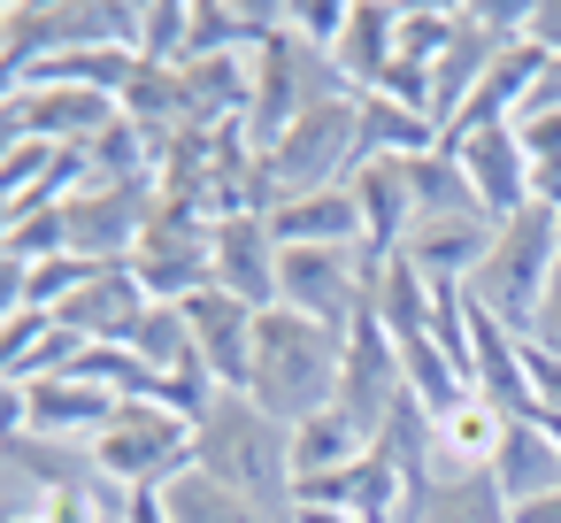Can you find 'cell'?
<instances>
[{"mask_svg":"<svg viewBox=\"0 0 561 523\" xmlns=\"http://www.w3.org/2000/svg\"><path fill=\"white\" fill-rule=\"evenodd\" d=\"M178 308H185L193 354H201V369L216 377V393H247V377H254V316H262V308L231 300L224 285H201V293L178 300Z\"/></svg>","mask_w":561,"mask_h":523,"instance_id":"10","label":"cell"},{"mask_svg":"<svg viewBox=\"0 0 561 523\" xmlns=\"http://www.w3.org/2000/svg\"><path fill=\"white\" fill-rule=\"evenodd\" d=\"M131 277L147 300H193L201 285H216V216L193 208V201H162L154 193V216L131 247Z\"/></svg>","mask_w":561,"mask_h":523,"instance_id":"7","label":"cell"},{"mask_svg":"<svg viewBox=\"0 0 561 523\" xmlns=\"http://www.w3.org/2000/svg\"><path fill=\"white\" fill-rule=\"evenodd\" d=\"M392 62H400V9H392V0H354L331 70L346 78V93H377Z\"/></svg>","mask_w":561,"mask_h":523,"instance_id":"22","label":"cell"},{"mask_svg":"<svg viewBox=\"0 0 561 523\" xmlns=\"http://www.w3.org/2000/svg\"><path fill=\"white\" fill-rule=\"evenodd\" d=\"M377 262H362V247H285L277 254V308L323 323V331H354L369 308Z\"/></svg>","mask_w":561,"mask_h":523,"instance_id":"8","label":"cell"},{"mask_svg":"<svg viewBox=\"0 0 561 523\" xmlns=\"http://www.w3.org/2000/svg\"><path fill=\"white\" fill-rule=\"evenodd\" d=\"M385 339H392V354L400 346H415V339H431V316H438V300H431V285L408 270V262H385L377 270V285H369V308H362Z\"/></svg>","mask_w":561,"mask_h":523,"instance_id":"26","label":"cell"},{"mask_svg":"<svg viewBox=\"0 0 561 523\" xmlns=\"http://www.w3.org/2000/svg\"><path fill=\"white\" fill-rule=\"evenodd\" d=\"M492 485L507 492V508L561 492V446H553L530 416H507V439H500V454H492Z\"/></svg>","mask_w":561,"mask_h":523,"instance_id":"23","label":"cell"},{"mask_svg":"<svg viewBox=\"0 0 561 523\" xmlns=\"http://www.w3.org/2000/svg\"><path fill=\"white\" fill-rule=\"evenodd\" d=\"M408 193H415V216H484L469 170H461L446 147H431V155L408 162Z\"/></svg>","mask_w":561,"mask_h":523,"instance_id":"29","label":"cell"},{"mask_svg":"<svg viewBox=\"0 0 561 523\" xmlns=\"http://www.w3.org/2000/svg\"><path fill=\"white\" fill-rule=\"evenodd\" d=\"M346 193H354V208H362V262H377V270H385V262L408 247V231H415L408 162H392V155H369V162H354Z\"/></svg>","mask_w":561,"mask_h":523,"instance_id":"13","label":"cell"},{"mask_svg":"<svg viewBox=\"0 0 561 523\" xmlns=\"http://www.w3.org/2000/svg\"><path fill=\"white\" fill-rule=\"evenodd\" d=\"M154 216V185H78L62 201V224H70V254L78 262H131L139 231Z\"/></svg>","mask_w":561,"mask_h":523,"instance_id":"9","label":"cell"},{"mask_svg":"<svg viewBox=\"0 0 561 523\" xmlns=\"http://www.w3.org/2000/svg\"><path fill=\"white\" fill-rule=\"evenodd\" d=\"M530 39L546 55H561V0H530Z\"/></svg>","mask_w":561,"mask_h":523,"instance_id":"38","label":"cell"},{"mask_svg":"<svg viewBox=\"0 0 561 523\" xmlns=\"http://www.w3.org/2000/svg\"><path fill=\"white\" fill-rule=\"evenodd\" d=\"M346 16H354V0H293V9H285L293 39H308L316 55H339V39H346Z\"/></svg>","mask_w":561,"mask_h":523,"instance_id":"33","label":"cell"},{"mask_svg":"<svg viewBox=\"0 0 561 523\" xmlns=\"http://www.w3.org/2000/svg\"><path fill=\"white\" fill-rule=\"evenodd\" d=\"M323 101H354L346 93V78L331 70V55H316L308 39H293V24H277L254 55H247V139L254 147H277L308 109H323Z\"/></svg>","mask_w":561,"mask_h":523,"instance_id":"3","label":"cell"},{"mask_svg":"<svg viewBox=\"0 0 561 523\" xmlns=\"http://www.w3.org/2000/svg\"><path fill=\"white\" fill-rule=\"evenodd\" d=\"M139 316H147V293H139L131 262L93 270V277H85V285H78V293L55 308V323H62V331H78L85 346H131Z\"/></svg>","mask_w":561,"mask_h":523,"instance_id":"14","label":"cell"},{"mask_svg":"<svg viewBox=\"0 0 561 523\" xmlns=\"http://www.w3.org/2000/svg\"><path fill=\"white\" fill-rule=\"evenodd\" d=\"M530 346L561 354V262H553V277H546V293H538V323H530Z\"/></svg>","mask_w":561,"mask_h":523,"instance_id":"36","label":"cell"},{"mask_svg":"<svg viewBox=\"0 0 561 523\" xmlns=\"http://www.w3.org/2000/svg\"><path fill=\"white\" fill-rule=\"evenodd\" d=\"M484 247H492V224L484 216H415V231H408V247L392 262H408L438 293V285H469L477 262H484Z\"/></svg>","mask_w":561,"mask_h":523,"instance_id":"17","label":"cell"},{"mask_svg":"<svg viewBox=\"0 0 561 523\" xmlns=\"http://www.w3.org/2000/svg\"><path fill=\"white\" fill-rule=\"evenodd\" d=\"M538 70H546V47L523 32L484 78H477V93L461 101V116L438 132V139H477V132H492V124H515L523 109H530V86H538Z\"/></svg>","mask_w":561,"mask_h":523,"instance_id":"16","label":"cell"},{"mask_svg":"<svg viewBox=\"0 0 561 523\" xmlns=\"http://www.w3.org/2000/svg\"><path fill=\"white\" fill-rule=\"evenodd\" d=\"M553 262H561L553 208H546V201H530L523 216L492 224V247H484V262H477V277H469V300H477V308H492L515 339H530V323H538V293H546Z\"/></svg>","mask_w":561,"mask_h":523,"instance_id":"4","label":"cell"},{"mask_svg":"<svg viewBox=\"0 0 561 523\" xmlns=\"http://www.w3.org/2000/svg\"><path fill=\"white\" fill-rule=\"evenodd\" d=\"M339 369H346V331H323L293 308H262L254 316V377H247V400L270 416V423H308L339 400Z\"/></svg>","mask_w":561,"mask_h":523,"instance_id":"1","label":"cell"},{"mask_svg":"<svg viewBox=\"0 0 561 523\" xmlns=\"http://www.w3.org/2000/svg\"><path fill=\"white\" fill-rule=\"evenodd\" d=\"M515 139H523V162H530V193L546 208H561V116L553 109H523Z\"/></svg>","mask_w":561,"mask_h":523,"instance_id":"30","label":"cell"},{"mask_svg":"<svg viewBox=\"0 0 561 523\" xmlns=\"http://www.w3.org/2000/svg\"><path fill=\"white\" fill-rule=\"evenodd\" d=\"M515 523H561V492H546V500H523V508H515Z\"/></svg>","mask_w":561,"mask_h":523,"instance_id":"42","label":"cell"},{"mask_svg":"<svg viewBox=\"0 0 561 523\" xmlns=\"http://www.w3.org/2000/svg\"><path fill=\"white\" fill-rule=\"evenodd\" d=\"M408 393V369H400V354H392V339L362 316L354 331H346V369H339V408L362 423V439H377V423H385V408Z\"/></svg>","mask_w":561,"mask_h":523,"instance_id":"15","label":"cell"},{"mask_svg":"<svg viewBox=\"0 0 561 523\" xmlns=\"http://www.w3.org/2000/svg\"><path fill=\"white\" fill-rule=\"evenodd\" d=\"M354 116H362V162H369V155L415 162V155L438 147V124L415 116V109H400V101H385V93H354Z\"/></svg>","mask_w":561,"mask_h":523,"instance_id":"27","label":"cell"},{"mask_svg":"<svg viewBox=\"0 0 561 523\" xmlns=\"http://www.w3.org/2000/svg\"><path fill=\"white\" fill-rule=\"evenodd\" d=\"M438 147L469 170L484 224H507V216H523V208L538 201V193H530V162H523L515 124H492V132H477V139H438Z\"/></svg>","mask_w":561,"mask_h":523,"instance_id":"12","label":"cell"},{"mask_svg":"<svg viewBox=\"0 0 561 523\" xmlns=\"http://www.w3.org/2000/svg\"><path fill=\"white\" fill-rule=\"evenodd\" d=\"M400 523H515V508L492 485V469H431L423 485H408Z\"/></svg>","mask_w":561,"mask_h":523,"instance_id":"20","label":"cell"},{"mask_svg":"<svg viewBox=\"0 0 561 523\" xmlns=\"http://www.w3.org/2000/svg\"><path fill=\"white\" fill-rule=\"evenodd\" d=\"M507 439V416L484 400V393H461L446 416H431V446H438V469H492Z\"/></svg>","mask_w":561,"mask_h":523,"instance_id":"25","label":"cell"},{"mask_svg":"<svg viewBox=\"0 0 561 523\" xmlns=\"http://www.w3.org/2000/svg\"><path fill=\"white\" fill-rule=\"evenodd\" d=\"M270 231H277V247H362V208H354L346 185H331V193L277 201Z\"/></svg>","mask_w":561,"mask_h":523,"instance_id":"24","label":"cell"},{"mask_svg":"<svg viewBox=\"0 0 561 523\" xmlns=\"http://www.w3.org/2000/svg\"><path fill=\"white\" fill-rule=\"evenodd\" d=\"M530 109H553V116H561V55H546V70H538V86H530Z\"/></svg>","mask_w":561,"mask_h":523,"instance_id":"40","label":"cell"},{"mask_svg":"<svg viewBox=\"0 0 561 523\" xmlns=\"http://www.w3.org/2000/svg\"><path fill=\"white\" fill-rule=\"evenodd\" d=\"M24 308H32V262L0 254V323H9V316H24Z\"/></svg>","mask_w":561,"mask_h":523,"instance_id":"37","label":"cell"},{"mask_svg":"<svg viewBox=\"0 0 561 523\" xmlns=\"http://www.w3.org/2000/svg\"><path fill=\"white\" fill-rule=\"evenodd\" d=\"M369 454V439H362V423L331 400L323 416H308V423H293V477H323V469H346V462H362Z\"/></svg>","mask_w":561,"mask_h":523,"instance_id":"28","label":"cell"},{"mask_svg":"<svg viewBox=\"0 0 561 523\" xmlns=\"http://www.w3.org/2000/svg\"><path fill=\"white\" fill-rule=\"evenodd\" d=\"M16 109H24V132L47 139V147H93L124 116V101H108L93 86H24Z\"/></svg>","mask_w":561,"mask_h":523,"instance_id":"19","label":"cell"},{"mask_svg":"<svg viewBox=\"0 0 561 523\" xmlns=\"http://www.w3.org/2000/svg\"><path fill=\"white\" fill-rule=\"evenodd\" d=\"M553 239H561V208H553Z\"/></svg>","mask_w":561,"mask_h":523,"instance_id":"45","label":"cell"},{"mask_svg":"<svg viewBox=\"0 0 561 523\" xmlns=\"http://www.w3.org/2000/svg\"><path fill=\"white\" fill-rule=\"evenodd\" d=\"M0 62H9V0H0Z\"/></svg>","mask_w":561,"mask_h":523,"instance_id":"44","label":"cell"},{"mask_svg":"<svg viewBox=\"0 0 561 523\" xmlns=\"http://www.w3.org/2000/svg\"><path fill=\"white\" fill-rule=\"evenodd\" d=\"M523 377H530V408H553L561 416V354H546V346L523 339Z\"/></svg>","mask_w":561,"mask_h":523,"instance_id":"35","label":"cell"},{"mask_svg":"<svg viewBox=\"0 0 561 523\" xmlns=\"http://www.w3.org/2000/svg\"><path fill=\"white\" fill-rule=\"evenodd\" d=\"M507 47H515V39L477 9V0H461V9H454V39H446L438 62H431V116H438V132L461 116V101L477 93V78H484Z\"/></svg>","mask_w":561,"mask_h":523,"instance_id":"11","label":"cell"},{"mask_svg":"<svg viewBox=\"0 0 561 523\" xmlns=\"http://www.w3.org/2000/svg\"><path fill=\"white\" fill-rule=\"evenodd\" d=\"M293 523H354V515H339V508H293Z\"/></svg>","mask_w":561,"mask_h":523,"instance_id":"43","label":"cell"},{"mask_svg":"<svg viewBox=\"0 0 561 523\" xmlns=\"http://www.w3.org/2000/svg\"><path fill=\"white\" fill-rule=\"evenodd\" d=\"M24 139H32V132H24V109L9 101V109H0V170H9V155H16Z\"/></svg>","mask_w":561,"mask_h":523,"instance_id":"41","label":"cell"},{"mask_svg":"<svg viewBox=\"0 0 561 523\" xmlns=\"http://www.w3.org/2000/svg\"><path fill=\"white\" fill-rule=\"evenodd\" d=\"M277 231L270 216H224L216 224V285L247 308H277Z\"/></svg>","mask_w":561,"mask_h":523,"instance_id":"18","label":"cell"},{"mask_svg":"<svg viewBox=\"0 0 561 523\" xmlns=\"http://www.w3.org/2000/svg\"><path fill=\"white\" fill-rule=\"evenodd\" d=\"M254 155H262V178H270V208L300 201V193H331L362 162V116H354V101H323L277 147H254Z\"/></svg>","mask_w":561,"mask_h":523,"instance_id":"6","label":"cell"},{"mask_svg":"<svg viewBox=\"0 0 561 523\" xmlns=\"http://www.w3.org/2000/svg\"><path fill=\"white\" fill-rule=\"evenodd\" d=\"M185 24H193V0H139V62L178 70L185 62Z\"/></svg>","mask_w":561,"mask_h":523,"instance_id":"32","label":"cell"},{"mask_svg":"<svg viewBox=\"0 0 561 523\" xmlns=\"http://www.w3.org/2000/svg\"><path fill=\"white\" fill-rule=\"evenodd\" d=\"M193 469H208L262 515H293V431L270 423L247 393H216V408L193 423Z\"/></svg>","mask_w":561,"mask_h":523,"instance_id":"2","label":"cell"},{"mask_svg":"<svg viewBox=\"0 0 561 523\" xmlns=\"http://www.w3.org/2000/svg\"><path fill=\"white\" fill-rule=\"evenodd\" d=\"M16 431H32V408H24V385H0V446Z\"/></svg>","mask_w":561,"mask_h":523,"instance_id":"39","label":"cell"},{"mask_svg":"<svg viewBox=\"0 0 561 523\" xmlns=\"http://www.w3.org/2000/svg\"><path fill=\"white\" fill-rule=\"evenodd\" d=\"M24 408H32V431H39V439L93 446L101 423L116 416V393H101V385H85V377H47V385H24Z\"/></svg>","mask_w":561,"mask_h":523,"instance_id":"21","label":"cell"},{"mask_svg":"<svg viewBox=\"0 0 561 523\" xmlns=\"http://www.w3.org/2000/svg\"><path fill=\"white\" fill-rule=\"evenodd\" d=\"M400 369H408V393L431 408V416H446L461 393H469V377L438 354V339H415V346H400Z\"/></svg>","mask_w":561,"mask_h":523,"instance_id":"31","label":"cell"},{"mask_svg":"<svg viewBox=\"0 0 561 523\" xmlns=\"http://www.w3.org/2000/svg\"><path fill=\"white\" fill-rule=\"evenodd\" d=\"M93 270H101V262H78V254L39 262V270H32V308H47V316H55V308H62V300H70V293L93 277Z\"/></svg>","mask_w":561,"mask_h":523,"instance_id":"34","label":"cell"},{"mask_svg":"<svg viewBox=\"0 0 561 523\" xmlns=\"http://www.w3.org/2000/svg\"><path fill=\"white\" fill-rule=\"evenodd\" d=\"M93 469L124 492H162L193 469V416L162 408V400H116V416L101 423V439L85 446Z\"/></svg>","mask_w":561,"mask_h":523,"instance_id":"5","label":"cell"}]
</instances>
